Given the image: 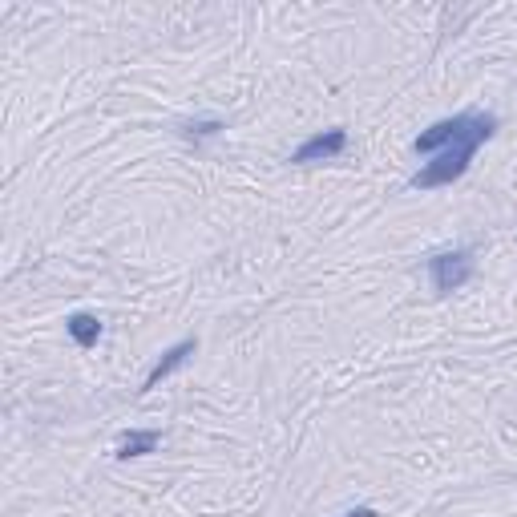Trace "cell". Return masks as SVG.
<instances>
[{"label":"cell","mask_w":517,"mask_h":517,"mask_svg":"<svg viewBox=\"0 0 517 517\" xmlns=\"http://www.w3.org/2000/svg\"><path fill=\"white\" fill-rule=\"evenodd\" d=\"M497 134V118L493 114H481V110H461L445 122H433L425 134H417V142H412V150L417 154H441V150H453V146H485L489 138Z\"/></svg>","instance_id":"cell-1"},{"label":"cell","mask_w":517,"mask_h":517,"mask_svg":"<svg viewBox=\"0 0 517 517\" xmlns=\"http://www.w3.org/2000/svg\"><path fill=\"white\" fill-rule=\"evenodd\" d=\"M473 154L477 150H469V146H453V150H441L433 162H425L417 174L408 178V186H417V190H437V186H449V182H457L465 170H469V162H473Z\"/></svg>","instance_id":"cell-2"},{"label":"cell","mask_w":517,"mask_h":517,"mask_svg":"<svg viewBox=\"0 0 517 517\" xmlns=\"http://www.w3.org/2000/svg\"><path fill=\"white\" fill-rule=\"evenodd\" d=\"M473 271H477L473 251H441V255L429 259V279H433V287H437L441 295L465 287V283L473 279Z\"/></svg>","instance_id":"cell-3"},{"label":"cell","mask_w":517,"mask_h":517,"mask_svg":"<svg viewBox=\"0 0 517 517\" xmlns=\"http://www.w3.org/2000/svg\"><path fill=\"white\" fill-rule=\"evenodd\" d=\"M344 146H348V134H344V130H324V134H312V138H307V142L291 154V162H295V166L328 162V158H340Z\"/></svg>","instance_id":"cell-4"},{"label":"cell","mask_w":517,"mask_h":517,"mask_svg":"<svg viewBox=\"0 0 517 517\" xmlns=\"http://www.w3.org/2000/svg\"><path fill=\"white\" fill-rule=\"evenodd\" d=\"M194 352H198V340H194V336H190V340H178L174 348H166V352L158 356V364L150 368V376L142 380V388H138V392H154V388H158V384H162L170 372H178V368H182V364H186Z\"/></svg>","instance_id":"cell-5"},{"label":"cell","mask_w":517,"mask_h":517,"mask_svg":"<svg viewBox=\"0 0 517 517\" xmlns=\"http://www.w3.org/2000/svg\"><path fill=\"white\" fill-rule=\"evenodd\" d=\"M158 445H162V433H158V429H130V433H122V441H118V457H122V461L146 457V453H154Z\"/></svg>","instance_id":"cell-6"},{"label":"cell","mask_w":517,"mask_h":517,"mask_svg":"<svg viewBox=\"0 0 517 517\" xmlns=\"http://www.w3.org/2000/svg\"><path fill=\"white\" fill-rule=\"evenodd\" d=\"M65 332L73 336L77 348H93V344L101 340V320L89 316V312H73V316L65 320Z\"/></svg>","instance_id":"cell-7"},{"label":"cell","mask_w":517,"mask_h":517,"mask_svg":"<svg viewBox=\"0 0 517 517\" xmlns=\"http://www.w3.org/2000/svg\"><path fill=\"white\" fill-rule=\"evenodd\" d=\"M219 130H227L223 122H190L186 126V138H211V134H219Z\"/></svg>","instance_id":"cell-8"},{"label":"cell","mask_w":517,"mask_h":517,"mask_svg":"<svg viewBox=\"0 0 517 517\" xmlns=\"http://www.w3.org/2000/svg\"><path fill=\"white\" fill-rule=\"evenodd\" d=\"M344 517H380L376 509H368V505H360V509H352V513H344Z\"/></svg>","instance_id":"cell-9"}]
</instances>
